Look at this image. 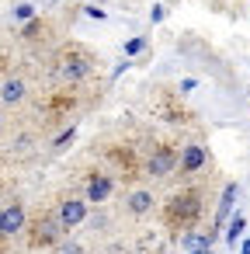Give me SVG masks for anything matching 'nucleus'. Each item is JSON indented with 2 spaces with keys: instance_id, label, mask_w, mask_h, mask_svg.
I'll list each match as a JSON object with an SVG mask.
<instances>
[{
  "instance_id": "2",
  "label": "nucleus",
  "mask_w": 250,
  "mask_h": 254,
  "mask_svg": "<svg viewBox=\"0 0 250 254\" xmlns=\"http://www.w3.org/2000/svg\"><path fill=\"white\" fill-rule=\"evenodd\" d=\"M91 73V56L87 53H80V49H73V53H66L63 60H59V66H56V77L59 80H84Z\"/></svg>"
},
{
  "instance_id": "7",
  "label": "nucleus",
  "mask_w": 250,
  "mask_h": 254,
  "mask_svg": "<svg viewBox=\"0 0 250 254\" xmlns=\"http://www.w3.org/2000/svg\"><path fill=\"white\" fill-rule=\"evenodd\" d=\"M205 146H198V143H191V146H184V157L177 160V171L181 174H198L201 167H205Z\"/></svg>"
},
{
  "instance_id": "13",
  "label": "nucleus",
  "mask_w": 250,
  "mask_h": 254,
  "mask_svg": "<svg viewBox=\"0 0 250 254\" xmlns=\"http://www.w3.org/2000/svg\"><path fill=\"white\" fill-rule=\"evenodd\" d=\"M243 226H247V219H243V216H236V219L229 223V230H226V237H229V240H236V237L243 233Z\"/></svg>"
},
{
  "instance_id": "8",
  "label": "nucleus",
  "mask_w": 250,
  "mask_h": 254,
  "mask_svg": "<svg viewBox=\"0 0 250 254\" xmlns=\"http://www.w3.org/2000/svg\"><path fill=\"white\" fill-rule=\"evenodd\" d=\"M115 191V178L108 174H91V185H87V202H108V195Z\"/></svg>"
},
{
  "instance_id": "12",
  "label": "nucleus",
  "mask_w": 250,
  "mask_h": 254,
  "mask_svg": "<svg viewBox=\"0 0 250 254\" xmlns=\"http://www.w3.org/2000/svg\"><path fill=\"white\" fill-rule=\"evenodd\" d=\"M233 198H236V185H229L226 188V195H222V202H219V223L226 219V212L233 209Z\"/></svg>"
},
{
  "instance_id": "15",
  "label": "nucleus",
  "mask_w": 250,
  "mask_h": 254,
  "mask_svg": "<svg viewBox=\"0 0 250 254\" xmlns=\"http://www.w3.org/2000/svg\"><path fill=\"white\" fill-rule=\"evenodd\" d=\"M143 46H146L143 39H132V42H125V53H129V56H136V53H143Z\"/></svg>"
},
{
  "instance_id": "17",
  "label": "nucleus",
  "mask_w": 250,
  "mask_h": 254,
  "mask_svg": "<svg viewBox=\"0 0 250 254\" xmlns=\"http://www.w3.org/2000/svg\"><path fill=\"white\" fill-rule=\"evenodd\" d=\"M14 14H18V18H35V7H32V4H21Z\"/></svg>"
},
{
  "instance_id": "5",
  "label": "nucleus",
  "mask_w": 250,
  "mask_h": 254,
  "mask_svg": "<svg viewBox=\"0 0 250 254\" xmlns=\"http://www.w3.org/2000/svg\"><path fill=\"white\" fill-rule=\"evenodd\" d=\"M25 223H28V216H25V205H21V202H11L7 209H0V226H4V237L21 233Z\"/></svg>"
},
{
  "instance_id": "10",
  "label": "nucleus",
  "mask_w": 250,
  "mask_h": 254,
  "mask_svg": "<svg viewBox=\"0 0 250 254\" xmlns=\"http://www.w3.org/2000/svg\"><path fill=\"white\" fill-rule=\"evenodd\" d=\"M129 209H132V212H150V209H153V195H150V191H132Z\"/></svg>"
},
{
  "instance_id": "6",
  "label": "nucleus",
  "mask_w": 250,
  "mask_h": 254,
  "mask_svg": "<svg viewBox=\"0 0 250 254\" xmlns=\"http://www.w3.org/2000/svg\"><path fill=\"white\" fill-rule=\"evenodd\" d=\"M59 233H63L59 219H39L35 223V233H32V247H52L59 240Z\"/></svg>"
},
{
  "instance_id": "18",
  "label": "nucleus",
  "mask_w": 250,
  "mask_h": 254,
  "mask_svg": "<svg viewBox=\"0 0 250 254\" xmlns=\"http://www.w3.org/2000/svg\"><path fill=\"white\" fill-rule=\"evenodd\" d=\"M0 240H4V226H0Z\"/></svg>"
},
{
  "instance_id": "9",
  "label": "nucleus",
  "mask_w": 250,
  "mask_h": 254,
  "mask_svg": "<svg viewBox=\"0 0 250 254\" xmlns=\"http://www.w3.org/2000/svg\"><path fill=\"white\" fill-rule=\"evenodd\" d=\"M25 94H28V84L21 77H11V80L0 84V101H4V105H18Z\"/></svg>"
},
{
  "instance_id": "11",
  "label": "nucleus",
  "mask_w": 250,
  "mask_h": 254,
  "mask_svg": "<svg viewBox=\"0 0 250 254\" xmlns=\"http://www.w3.org/2000/svg\"><path fill=\"white\" fill-rule=\"evenodd\" d=\"M208 247H212V233L208 237H198V233L184 237V251H208Z\"/></svg>"
},
{
  "instance_id": "14",
  "label": "nucleus",
  "mask_w": 250,
  "mask_h": 254,
  "mask_svg": "<svg viewBox=\"0 0 250 254\" xmlns=\"http://www.w3.org/2000/svg\"><path fill=\"white\" fill-rule=\"evenodd\" d=\"M39 32H42V21H32V25H28L21 35H25V39H39Z\"/></svg>"
},
{
  "instance_id": "19",
  "label": "nucleus",
  "mask_w": 250,
  "mask_h": 254,
  "mask_svg": "<svg viewBox=\"0 0 250 254\" xmlns=\"http://www.w3.org/2000/svg\"><path fill=\"white\" fill-rule=\"evenodd\" d=\"M0 122H4V119H0Z\"/></svg>"
},
{
  "instance_id": "1",
  "label": "nucleus",
  "mask_w": 250,
  "mask_h": 254,
  "mask_svg": "<svg viewBox=\"0 0 250 254\" xmlns=\"http://www.w3.org/2000/svg\"><path fill=\"white\" fill-rule=\"evenodd\" d=\"M201 216V191L198 188H184L177 195L167 198L163 205V223L167 226H191Z\"/></svg>"
},
{
  "instance_id": "3",
  "label": "nucleus",
  "mask_w": 250,
  "mask_h": 254,
  "mask_svg": "<svg viewBox=\"0 0 250 254\" xmlns=\"http://www.w3.org/2000/svg\"><path fill=\"white\" fill-rule=\"evenodd\" d=\"M177 171V150L170 146V143H160L153 153H150V160H146V174L150 178H167V174H174Z\"/></svg>"
},
{
  "instance_id": "16",
  "label": "nucleus",
  "mask_w": 250,
  "mask_h": 254,
  "mask_svg": "<svg viewBox=\"0 0 250 254\" xmlns=\"http://www.w3.org/2000/svg\"><path fill=\"white\" fill-rule=\"evenodd\" d=\"M73 136H77V129H66V132H63V136H56V146H59V150H63V146H66V143H70V139H73Z\"/></svg>"
},
{
  "instance_id": "4",
  "label": "nucleus",
  "mask_w": 250,
  "mask_h": 254,
  "mask_svg": "<svg viewBox=\"0 0 250 254\" xmlns=\"http://www.w3.org/2000/svg\"><path fill=\"white\" fill-rule=\"evenodd\" d=\"M59 226L63 230H73V226H80L84 219H87V198H63L59 202Z\"/></svg>"
}]
</instances>
